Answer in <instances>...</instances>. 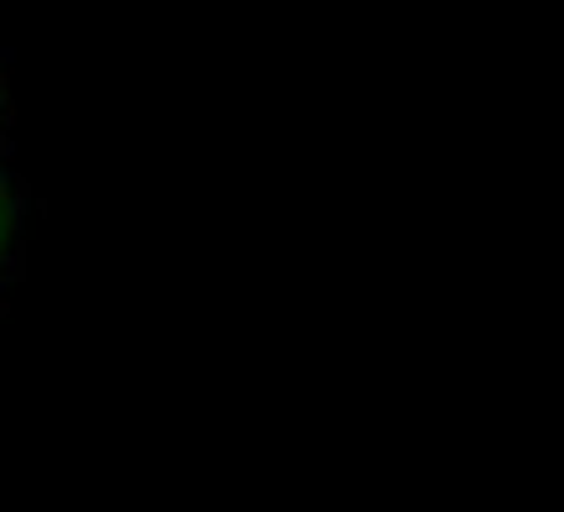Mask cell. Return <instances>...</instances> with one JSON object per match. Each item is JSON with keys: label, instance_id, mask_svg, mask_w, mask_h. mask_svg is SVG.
<instances>
[{"label": "cell", "instance_id": "obj_1", "mask_svg": "<svg viewBox=\"0 0 564 512\" xmlns=\"http://www.w3.org/2000/svg\"><path fill=\"white\" fill-rule=\"evenodd\" d=\"M26 230H32V184L17 167V95L11 53H0V308L26 277Z\"/></svg>", "mask_w": 564, "mask_h": 512}]
</instances>
